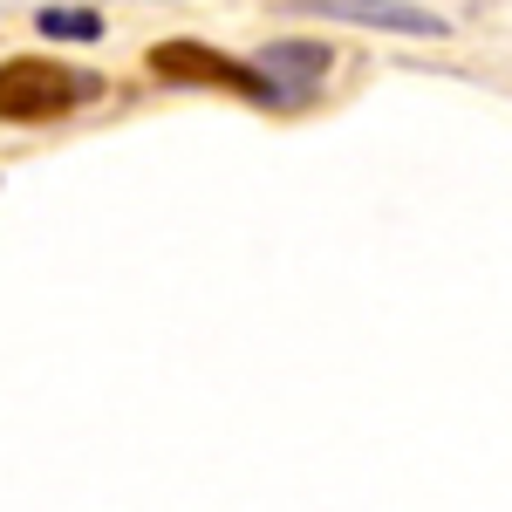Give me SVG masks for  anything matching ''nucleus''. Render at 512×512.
Listing matches in <instances>:
<instances>
[{
  "instance_id": "nucleus-2",
  "label": "nucleus",
  "mask_w": 512,
  "mask_h": 512,
  "mask_svg": "<svg viewBox=\"0 0 512 512\" xmlns=\"http://www.w3.org/2000/svg\"><path fill=\"white\" fill-rule=\"evenodd\" d=\"M151 69H158L164 82H212V89H233V96H267V76H260V69H246V62L205 48V41H158V48H151ZM267 103H274V96H267Z\"/></svg>"
},
{
  "instance_id": "nucleus-4",
  "label": "nucleus",
  "mask_w": 512,
  "mask_h": 512,
  "mask_svg": "<svg viewBox=\"0 0 512 512\" xmlns=\"http://www.w3.org/2000/svg\"><path fill=\"white\" fill-rule=\"evenodd\" d=\"M321 14H349V21H369V28H403V35H444V14H424V7H362V0H335Z\"/></svg>"
},
{
  "instance_id": "nucleus-3",
  "label": "nucleus",
  "mask_w": 512,
  "mask_h": 512,
  "mask_svg": "<svg viewBox=\"0 0 512 512\" xmlns=\"http://www.w3.org/2000/svg\"><path fill=\"white\" fill-rule=\"evenodd\" d=\"M260 76H267V96L274 103H308L321 89V76H328V48L321 41H267Z\"/></svg>"
},
{
  "instance_id": "nucleus-1",
  "label": "nucleus",
  "mask_w": 512,
  "mask_h": 512,
  "mask_svg": "<svg viewBox=\"0 0 512 512\" xmlns=\"http://www.w3.org/2000/svg\"><path fill=\"white\" fill-rule=\"evenodd\" d=\"M82 89L62 62H35V55H14L0 62V117L7 123H55Z\"/></svg>"
},
{
  "instance_id": "nucleus-5",
  "label": "nucleus",
  "mask_w": 512,
  "mask_h": 512,
  "mask_svg": "<svg viewBox=\"0 0 512 512\" xmlns=\"http://www.w3.org/2000/svg\"><path fill=\"white\" fill-rule=\"evenodd\" d=\"M35 28L48 41H103V14L96 7H41Z\"/></svg>"
}]
</instances>
